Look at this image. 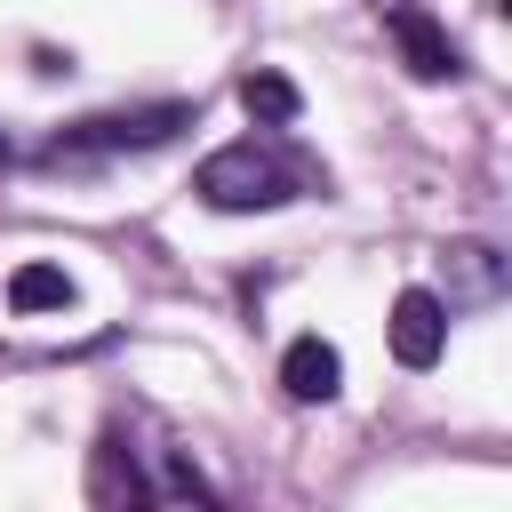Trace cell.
Wrapping results in <instances>:
<instances>
[{"label":"cell","instance_id":"9","mask_svg":"<svg viewBox=\"0 0 512 512\" xmlns=\"http://www.w3.org/2000/svg\"><path fill=\"white\" fill-rule=\"evenodd\" d=\"M120 496L144 504L152 488L136 480V464H120V432H104V448H96V504H120Z\"/></svg>","mask_w":512,"mask_h":512},{"label":"cell","instance_id":"7","mask_svg":"<svg viewBox=\"0 0 512 512\" xmlns=\"http://www.w3.org/2000/svg\"><path fill=\"white\" fill-rule=\"evenodd\" d=\"M240 112H248L256 128H296V112H304V88H296L288 72L256 64V72H240Z\"/></svg>","mask_w":512,"mask_h":512},{"label":"cell","instance_id":"1","mask_svg":"<svg viewBox=\"0 0 512 512\" xmlns=\"http://www.w3.org/2000/svg\"><path fill=\"white\" fill-rule=\"evenodd\" d=\"M200 112L184 104V96H168V104H120V112H96V120H72L56 144H48V160H104V152H152V144H168V136H184Z\"/></svg>","mask_w":512,"mask_h":512},{"label":"cell","instance_id":"5","mask_svg":"<svg viewBox=\"0 0 512 512\" xmlns=\"http://www.w3.org/2000/svg\"><path fill=\"white\" fill-rule=\"evenodd\" d=\"M280 392L304 400V408H312V400H336V392H344V352H336L328 336H296V344L280 352Z\"/></svg>","mask_w":512,"mask_h":512},{"label":"cell","instance_id":"8","mask_svg":"<svg viewBox=\"0 0 512 512\" xmlns=\"http://www.w3.org/2000/svg\"><path fill=\"white\" fill-rule=\"evenodd\" d=\"M72 304H80V288L64 264H16L8 272V312H72Z\"/></svg>","mask_w":512,"mask_h":512},{"label":"cell","instance_id":"12","mask_svg":"<svg viewBox=\"0 0 512 512\" xmlns=\"http://www.w3.org/2000/svg\"><path fill=\"white\" fill-rule=\"evenodd\" d=\"M8 160H16V144H8V128H0V168H8Z\"/></svg>","mask_w":512,"mask_h":512},{"label":"cell","instance_id":"11","mask_svg":"<svg viewBox=\"0 0 512 512\" xmlns=\"http://www.w3.org/2000/svg\"><path fill=\"white\" fill-rule=\"evenodd\" d=\"M32 72H48V80H56V72H72V56H64V48H32Z\"/></svg>","mask_w":512,"mask_h":512},{"label":"cell","instance_id":"6","mask_svg":"<svg viewBox=\"0 0 512 512\" xmlns=\"http://www.w3.org/2000/svg\"><path fill=\"white\" fill-rule=\"evenodd\" d=\"M448 312L456 304H496L504 296V256L488 248V240H448Z\"/></svg>","mask_w":512,"mask_h":512},{"label":"cell","instance_id":"2","mask_svg":"<svg viewBox=\"0 0 512 512\" xmlns=\"http://www.w3.org/2000/svg\"><path fill=\"white\" fill-rule=\"evenodd\" d=\"M192 192H200L208 208H224V216H248V208H288V200H296V176L248 136V144L208 152V160L192 168Z\"/></svg>","mask_w":512,"mask_h":512},{"label":"cell","instance_id":"4","mask_svg":"<svg viewBox=\"0 0 512 512\" xmlns=\"http://www.w3.org/2000/svg\"><path fill=\"white\" fill-rule=\"evenodd\" d=\"M448 352V304L432 288H400L392 296V360L400 368H432Z\"/></svg>","mask_w":512,"mask_h":512},{"label":"cell","instance_id":"3","mask_svg":"<svg viewBox=\"0 0 512 512\" xmlns=\"http://www.w3.org/2000/svg\"><path fill=\"white\" fill-rule=\"evenodd\" d=\"M376 24L392 32V48H400L408 80H456V72H464V56H456L448 24H440L424 0H376Z\"/></svg>","mask_w":512,"mask_h":512},{"label":"cell","instance_id":"10","mask_svg":"<svg viewBox=\"0 0 512 512\" xmlns=\"http://www.w3.org/2000/svg\"><path fill=\"white\" fill-rule=\"evenodd\" d=\"M160 488H168V496H200V504H216V488H208V480H200V472H192L184 456H168V472H160Z\"/></svg>","mask_w":512,"mask_h":512}]
</instances>
